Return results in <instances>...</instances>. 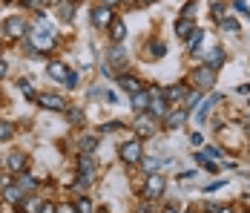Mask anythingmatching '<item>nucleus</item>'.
<instances>
[{"label": "nucleus", "instance_id": "1", "mask_svg": "<svg viewBox=\"0 0 250 213\" xmlns=\"http://www.w3.org/2000/svg\"><path fill=\"white\" fill-rule=\"evenodd\" d=\"M26 32H29V21L23 15H12L3 21V38H9V41H23Z\"/></svg>", "mask_w": 250, "mask_h": 213}, {"label": "nucleus", "instance_id": "2", "mask_svg": "<svg viewBox=\"0 0 250 213\" xmlns=\"http://www.w3.org/2000/svg\"><path fill=\"white\" fill-rule=\"evenodd\" d=\"M118 156H121V162H124L126 167H135L138 162H141V156H144V144H141V139H129V142H124L121 147H118Z\"/></svg>", "mask_w": 250, "mask_h": 213}, {"label": "nucleus", "instance_id": "3", "mask_svg": "<svg viewBox=\"0 0 250 213\" xmlns=\"http://www.w3.org/2000/svg\"><path fill=\"white\" fill-rule=\"evenodd\" d=\"M190 81H193V90L207 93V90H213V87H216V70L204 64V67H199V70H193Z\"/></svg>", "mask_w": 250, "mask_h": 213}, {"label": "nucleus", "instance_id": "4", "mask_svg": "<svg viewBox=\"0 0 250 213\" xmlns=\"http://www.w3.org/2000/svg\"><path fill=\"white\" fill-rule=\"evenodd\" d=\"M112 6H104V3H95L92 9H89V24L95 26V29H109L112 24Z\"/></svg>", "mask_w": 250, "mask_h": 213}, {"label": "nucleus", "instance_id": "5", "mask_svg": "<svg viewBox=\"0 0 250 213\" xmlns=\"http://www.w3.org/2000/svg\"><path fill=\"white\" fill-rule=\"evenodd\" d=\"M35 101H38V107H43V110H52V113H66V98L58 93H41L35 95Z\"/></svg>", "mask_w": 250, "mask_h": 213}, {"label": "nucleus", "instance_id": "6", "mask_svg": "<svg viewBox=\"0 0 250 213\" xmlns=\"http://www.w3.org/2000/svg\"><path fill=\"white\" fill-rule=\"evenodd\" d=\"M164 190H167L164 176H161V173H150V176H147V185L141 188V196H144V199H161Z\"/></svg>", "mask_w": 250, "mask_h": 213}, {"label": "nucleus", "instance_id": "7", "mask_svg": "<svg viewBox=\"0 0 250 213\" xmlns=\"http://www.w3.org/2000/svg\"><path fill=\"white\" fill-rule=\"evenodd\" d=\"M3 167H6L12 176H21V173H26V167H29V156H26L23 150H12V153L6 156Z\"/></svg>", "mask_w": 250, "mask_h": 213}, {"label": "nucleus", "instance_id": "8", "mask_svg": "<svg viewBox=\"0 0 250 213\" xmlns=\"http://www.w3.org/2000/svg\"><path fill=\"white\" fill-rule=\"evenodd\" d=\"M135 133H138V139H152L158 133V124H155V118L150 113H138L135 116Z\"/></svg>", "mask_w": 250, "mask_h": 213}, {"label": "nucleus", "instance_id": "9", "mask_svg": "<svg viewBox=\"0 0 250 213\" xmlns=\"http://www.w3.org/2000/svg\"><path fill=\"white\" fill-rule=\"evenodd\" d=\"M147 113H150L155 121H164L170 116V104H167V98L158 93V95H150V107H147Z\"/></svg>", "mask_w": 250, "mask_h": 213}, {"label": "nucleus", "instance_id": "10", "mask_svg": "<svg viewBox=\"0 0 250 213\" xmlns=\"http://www.w3.org/2000/svg\"><path fill=\"white\" fill-rule=\"evenodd\" d=\"M15 208H18V213H41L43 199H41V196H35V193H29V196H23Z\"/></svg>", "mask_w": 250, "mask_h": 213}, {"label": "nucleus", "instance_id": "11", "mask_svg": "<svg viewBox=\"0 0 250 213\" xmlns=\"http://www.w3.org/2000/svg\"><path fill=\"white\" fill-rule=\"evenodd\" d=\"M167 55V44L161 41V38H150L147 41V49H144V58L147 61H158V58H164Z\"/></svg>", "mask_w": 250, "mask_h": 213}, {"label": "nucleus", "instance_id": "12", "mask_svg": "<svg viewBox=\"0 0 250 213\" xmlns=\"http://www.w3.org/2000/svg\"><path fill=\"white\" fill-rule=\"evenodd\" d=\"M115 84H118L124 93H129V95H135V93H141V90H144V84H141L135 75H126V72H121V75L115 78Z\"/></svg>", "mask_w": 250, "mask_h": 213}, {"label": "nucleus", "instance_id": "13", "mask_svg": "<svg viewBox=\"0 0 250 213\" xmlns=\"http://www.w3.org/2000/svg\"><path fill=\"white\" fill-rule=\"evenodd\" d=\"M219 101H222V95H219V93H213L210 98H207V101H201L199 110H196V121H199V124H204V121H207V116L213 113V107H216Z\"/></svg>", "mask_w": 250, "mask_h": 213}, {"label": "nucleus", "instance_id": "14", "mask_svg": "<svg viewBox=\"0 0 250 213\" xmlns=\"http://www.w3.org/2000/svg\"><path fill=\"white\" fill-rule=\"evenodd\" d=\"M204 64H207V67H213V70H219V67L225 64V49L216 47V44H213V47H207V52H204Z\"/></svg>", "mask_w": 250, "mask_h": 213}, {"label": "nucleus", "instance_id": "15", "mask_svg": "<svg viewBox=\"0 0 250 213\" xmlns=\"http://www.w3.org/2000/svg\"><path fill=\"white\" fill-rule=\"evenodd\" d=\"M95 156L92 153H81V159H78V173L81 176H92L95 179Z\"/></svg>", "mask_w": 250, "mask_h": 213}, {"label": "nucleus", "instance_id": "16", "mask_svg": "<svg viewBox=\"0 0 250 213\" xmlns=\"http://www.w3.org/2000/svg\"><path fill=\"white\" fill-rule=\"evenodd\" d=\"M46 72H49L52 81H61V84H63L66 75H69V67H66L63 61H49V64H46Z\"/></svg>", "mask_w": 250, "mask_h": 213}, {"label": "nucleus", "instance_id": "17", "mask_svg": "<svg viewBox=\"0 0 250 213\" xmlns=\"http://www.w3.org/2000/svg\"><path fill=\"white\" fill-rule=\"evenodd\" d=\"M106 64H115V67H126V52L121 44H112L106 49Z\"/></svg>", "mask_w": 250, "mask_h": 213}, {"label": "nucleus", "instance_id": "18", "mask_svg": "<svg viewBox=\"0 0 250 213\" xmlns=\"http://www.w3.org/2000/svg\"><path fill=\"white\" fill-rule=\"evenodd\" d=\"M15 185L23 190V196H29V193H35V190H38V179H35V176L26 170V173H21V176L15 179Z\"/></svg>", "mask_w": 250, "mask_h": 213}, {"label": "nucleus", "instance_id": "19", "mask_svg": "<svg viewBox=\"0 0 250 213\" xmlns=\"http://www.w3.org/2000/svg\"><path fill=\"white\" fill-rule=\"evenodd\" d=\"M184 93H187V87H184V84H173V87L161 90V95L167 98V104H181V101H184Z\"/></svg>", "mask_w": 250, "mask_h": 213}, {"label": "nucleus", "instance_id": "20", "mask_svg": "<svg viewBox=\"0 0 250 213\" xmlns=\"http://www.w3.org/2000/svg\"><path fill=\"white\" fill-rule=\"evenodd\" d=\"M106 32H109V41H112V44H121V41L126 38V26H124L121 18H112V24H109Z\"/></svg>", "mask_w": 250, "mask_h": 213}, {"label": "nucleus", "instance_id": "21", "mask_svg": "<svg viewBox=\"0 0 250 213\" xmlns=\"http://www.w3.org/2000/svg\"><path fill=\"white\" fill-rule=\"evenodd\" d=\"M98 136H95V133H86V136H81V139H78V150H81V153H95V150H98Z\"/></svg>", "mask_w": 250, "mask_h": 213}, {"label": "nucleus", "instance_id": "22", "mask_svg": "<svg viewBox=\"0 0 250 213\" xmlns=\"http://www.w3.org/2000/svg\"><path fill=\"white\" fill-rule=\"evenodd\" d=\"M184 121H187V110H173V113L164 118V127H167V130H178V127H184Z\"/></svg>", "mask_w": 250, "mask_h": 213}, {"label": "nucleus", "instance_id": "23", "mask_svg": "<svg viewBox=\"0 0 250 213\" xmlns=\"http://www.w3.org/2000/svg\"><path fill=\"white\" fill-rule=\"evenodd\" d=\"M129 104H132V110H135V113H147V107H150V93H147V90L135 93L132 98H129Z\"/></svg>", "mask_w": 250, "mask_h": 213}, {"label": "nucleus", "instance_id": "24", "mask_svg": "<svg viewBox=\"0 0 250 213\" xmlns=\"http://www.w3.org/2000/svg\"><path fill=\"white\" fill-rule=\"evenodd\" d=\"M58 18H61V24H69L75 18V3L72 0H61L58 3Z\"/></svg>", "mask_w": 250, "mask_h": 213}, {"label": "nucleus", "instance_id": "25", "mask_svg": "<svg viewBox=\"0 0 250 213\" xmlns=\"http://www.w3.org/2000/svg\"><path fill=\"white\" fill-rule=\"evenodd\" d=\"M3 199H6V202H12V205H18V202L23 199V190L12 182V185H6V188H3Z\"/></svg>", "mask_w": 250, "mask_h": 213}, {"label": "nucleus", "instance_id": "26", "mask_svg": "<svg viewBox=\"0 0 250 213\" xmlns=\"http://www.w3.org/2000/svg\"><path fill=\"white\" fill-rule=\"evenodd\" d=\"M193 29H196L193 18H178V24H175V35H178V38L184 41V38H187V35L193 32Z\"/></svg>", "mask_w": 250, "mask_h": 213}, {"label": "nucleus", "instance_id": "27", "mask_svg": "<svg viewBox=\"0 0 250 213\" xmlns=\"http://www.w3.org/2000/svg\"><path fill=\"white\" fill-rule=\"evenodd\" d=\"M201 41H204V32H201V29H193V32L184 38V44H187V49H190V52H199Z\"/></svg>", "mask_w": 250, "mask_h": 213}, {"label": "nucleus", "instance_id": "28", "mask_svg": "<svg viewBox=\"0 0 250 213\" xmlns=\"http://www.w3.org/2000/svg\"><path fill=\"white\" fill-rule=\"evenodd\" d=\"M12 139H15V124L0 118V142H12Z\"/></svg>", "mask_w": 250, "mask_h": 213}, {"label": "nucleus", "instance_id": "29", "mask_svg": "<svg viewBox=\"0 0 250 213\" xmlns=\"http://www.w3.org/2000/svg\"><path fill=\"white\" fill-rule=\"evenodd\" d=\"M138 165L144 167V170H147V176H150V173H158V167H161V162H158L155 156H141V162H138Z\"/></svg>", "mask_w": 250, "mask_h": 213}, {"label": "nucleus", "instance_id": "30", "mask_svg": "<svg viewBox=\"0 0 250 213\" xmlns=\"http://www.w3.org/2000/svg\"><path fill=\"white\" fill-rule=\"evenodd\" d=\"M201 101V90H187V98L181 101V110H190V107H196Z\"/></svg>", "mask_w": 250, "mask_h": 213}, {"label": "nucleus", "instance_id": "31", "mask_svg": "<svg viewBox=\"0 0 250 213\" xmlns=\"http://www.w3.org/2000/svg\"><path fill=\"white\" fill-rule=\"evenodd\" d=\"M72 188H75L78 193H86V190L92 188V176H81V173H78V176H75V185H72Z\"/></svg>", "mask_w": 250, "mask_h": 213}, {"label": "nucleus", "instance_id": "32", "mask_svg": "<svg viewBox=\"0 0 250 213\" xmlns=\"http://www.w3.org/2000/svg\"><path fill=\"white\" fill-rule=\"evenodd\" d=\"M219 26H222V32H233V35H236V32L242 29L236 18H222V21H219Z\"/></svg>", "mask_w": 250, "mask_h": 213}, {"label": "nucleus", "instance_id": "33", "mask_svg": "<svg viewBox=\"0 0 250 213\" xmlns=\"http://www.w3.org/2000/svg\"><path fill=\"white\" fill-rule=\"evenodd\" d=\"M207 213H233L230 205H222V202H210L207 205Z\"/></svg>", "mask_w": 250, "mask_h": 213}, {"label": "nucleus", "instance_id": "34", "mask_svg": "<svg viewBox=\"0 0 250 213\" xmlns=\"http://www.w3.org/2000/svg\"><path fill=\"white\" fill-rule=\"evenodd\" d=\"M23 9H32V12H41L43 9V0H18Z\"/></svg>", "mask_w": 250, "mask_h": 213}, {"label": "nucleus", "instance_id": "35", "mask_svg": "<svg viewBox=\"0 0 250 213\" xmlns=\"http://www.w3.org/2000/svg\"><path fill=\"white\" fill-rule=\"evenodd\" d=\"M66 113H69V116H66V118L72 121V124H81V121H83V113H81V110H78V107H66Z\"/></svg>", "mask_w": 250, "mask_h": 213}, {"label": "nucleus", "instance_id": "36", "mask_svg": "<svg viewBox=\"0 0 250 213\" xmlns=\"http://www.w3.org/2000/svg\"><path fill=\"white\" fill-rule=\"evenodd\" d=\"M124 124L121 121H106V124H101V133H118Z\"/></svg>", "mask_w": 250, "mask_h": 213}, {"label": "nucleus", "instance_id": "37", "mask_svg": "<svg viewBox=\"0 0 250 213\" xmlns=\"http://www.w3.org/2000/svg\"><path fill=\"white\" fill-rule=\"evenodd\" d=\"M78 213H95V208H92V202L89 199H78Z\"/></svg>", "mask_w": 250, "mask_h": 213}, {"label": "nucleus", "instance_id": "38", "mask_svg": "<svg viewBox=\"0 0 250 213\" xmlns=\"http://www.w3.org/2000/svg\"><path fill=\"white\" fill-rule=\"evenodd\" d=\"M18 90H21V93H23L26 98H35V93H32V84H29L26 78H21V81H18Z\"/></svg>", "mask_w": 250, "mask_h": 213}, {"label": "nucleus", "instance_id": "39", "mask_svg": "<svg viewBox=\"0 0 250 213\" xmlns=\"http://www.w3.org/2000/svg\"><path fill=\"white\" fill-rule=\"evenodd\" d=\"M201 156H204V159H210V162H216V159H219L222 153H219L216 147H204V153H201Z\"/></svg>", "mask_w": 250, "mask_h": 213}, {"label": "nucleus", "instance_id": "40", "mask_svg": "<svg viewBox=\"0 0 250 213\" xmlns=\"http://www.w3.org/2000/svg\"><path fill=\"white\" fill-rule=\"evenodd\" d=\"M225 3H213V18H216V21H222V18H225Z\"/></svg>", "mask_w": 250, "mask_h": 213}, {"label": "nucleus", "instance_id": "41", "mask_svg": "<svg viewBox=\"0 0 250 213\" xmlns=\"http://www.w3.org/2000/svg\"><path fill=\"white\" fill-rule=\"evenodd\" d=\"M63 84H66V90H75V87H78V72H69Z\"/></svg>", "mask_w": 250, "mask_h": 213}, {"label": "nucleus", "instance_id": "42", "mask_svg": "<svg viewBox=\"0 0 250 213\" xmlns=\"http://www.w3.org/2000/svg\"><path fill=\"white\" fill-rule=\"evenodd\" d=\"M55 213H78L75 205H55Z\"/></svg>", "mask_w": 250, "mask_h": 213}, {"label": "nucleus", "instance_id": "43", "mask_svg": "<svg viewBox=\"0 0 250 213\" xmlns=\"http://www.w3.org/2000/svg\"><path fill=\"white\" fill-rule=\"evenodd\" d=\"M190 144H193V147H201V144H204V136H201V133H193V136H190Z\"/></svg>", "mask_w": 250, "mask_h": 213}, {"label": "nucleus", "instance_id": "44", "mask_svg": "<svg viewBox=\"0 0 250 213\" xmlns=\"http://www.w3.org/2000/svg\"><path fill=\"white\" fill-rule=\"evenodd\" d=\"M101 75H104V78H112V70H109V64H101Z\"/></svg>", "mask_w": 250, "mask_h": 213}, {"label": "nucleus", "instance_id": "45", "mask_svg": "<svg viewBox=\"0 0 250 213\" xmlns=\"http://www.w3.org/2000/svg\"><path fill=\"white\" fill-rule=\"evenodd\" d=\"M101 93H104V90H101V87H89V93H86V95H89V98H98Z\"/></svg>", "mask_w": 250, "mask_h": 213}, {"label": "nucleus", "instance_id": "46", "mask_svg": "<svg viewBox=\"0 0 250 213\" xmlns=\"http://www.w3.org/2000/svg\"><path fill=\"white\" fill-rule=\"evenodd\" d=\"M222 185H225V182H213V185H204V190H210V193H213V190H219Z\"/></svg>", "mask_w": 250, "mask_h": 213}, {"label": "nucleus", "instance_id": "47", "mask_svg": "<svg viewBox=\"0 0 250 213\" xmlns=\"http://www.w3.org/2000/svg\"><path fill=\"white\" fill-rule=\"evenodd\" d=\"M233 6H236V9H239V12H248V3H245V0H236V3H233Z\"/></svg>", "mask_w": 250, "mask_h": 213}, {"label": "nucleus", "instance_id": "48", "mask_svg": "<svg viewBox=\"0 0 250 213\" xmlns=\"http://www.w3.org/2000/svg\"><path fill=\"white\" fill-rule=\"evenodd\" d=\"M41 213H55V205H49V202H43V208H41Z\"/></svg>", "mask_w": 250, "mask_h": 213}, {"label": "nucleus", "instance_id": "49", "mask_svg": "<svg viewBox=\"0 0 250 213\" xmlns=\"http://www.w3.org/2000/svg\"><path fill=\"white\" fill-rule=\"evenodd\" d=\"M98 3H104V6H118L121 0H98Z\"/></svg>", "mask_w": 250, "mask_h": 213}, {"label": "nucleus", "instance_id": "50", "mask_svg": "<svg viewBox=\"0 0 250 213\" xmlns=\"http://www.w3.org/2000/svg\"><path fill=\"white\" fill-rule=\"evenodd\" d=\"M6 78V61H0V81Z\"/></svg>", "mask_w": 250, "mask_h": 213}, {"label": "nucleus", "instance_id": "51", "mask_svg": "<svg viewBox=\"0 0 250 213\" xmlns=\"http://www.w3.org/2000/svg\"><path fill=\"white\" fill-rule=\"evenodd\" d=\"M161 213H181V211H178V208H173V205H170V208H164V211H161Z\"/></svg>", "mask_w": 250, "mask_h": 213}, {"label": "nucleus", "instance_id": "52", "mask_svg": "<svg viewBox=\"0 0 250 213\" xmlns=\"http://www.w3.org/2000/svg\"><path fill=\"white\" fill-rule=\"evenodd\" d=\"M61 0H43V6H58Z\"/></svg>", "mask_w": 250, "mask_h": 213}, {"label": "nucleus", "instance_id": "53", "mask_svg": "<svg viewBox=\"0 0 250 213\" xmlns=\"http://www.w3.org/2000/svg\"><path fill=\"white\" fill-rule=\"evenodd\" d=\"M135 3H141V6H152L155 0H135Z\"/></svg>", "mask_w": 250, "mask_h": 213}, {"label": "nucleus", "instance_id": "54", "mask_svg": "<svg viewBox=\"0 0 250 213\" xmlns=\"http://www.w3.org/2000/svg\"><path fill=\"white\" fill-rule=\"evenodd\" d=\"M124 3H135V0H124Z\"/></svg>", "mask_w": 250, "mask_h": 213}, {"label": "nucleus", "instance_id": "55", "mask_svg": "<svg viewBox=\"0 0 250 213\" xmlns=\"http://www.w3.org/2000/svg\"><path fill=\"white\" fill-rule=\"evenodd\" d=\"M72 3H78V0H72Z\"/></svg>", "mask_w": 250, "mask_h": 213}, {"label": "nucleus", "instance_id": "56", "mask_svg": "<svg viewBox=\"0 0 250 213\" xmlns=\"http://www.w3.org/2000/svg\"><path fill=\"white\" fill-rule=\"evenodd\" d=\"M0 165H3V162H0Z\"/></svg>", "mask_w": 250, "mask_h": 213}]
</instances>
